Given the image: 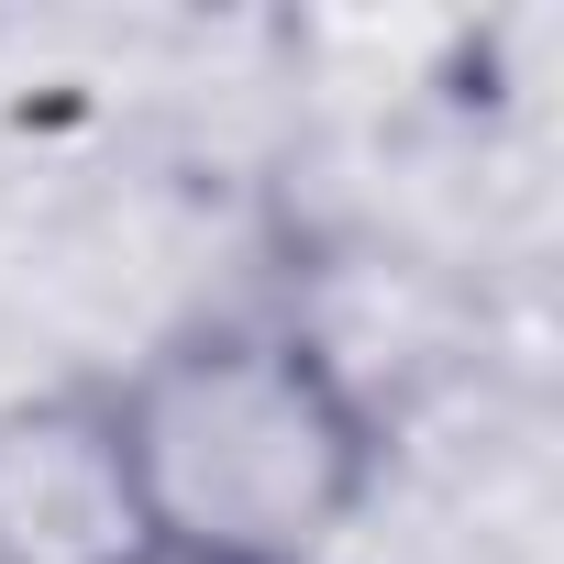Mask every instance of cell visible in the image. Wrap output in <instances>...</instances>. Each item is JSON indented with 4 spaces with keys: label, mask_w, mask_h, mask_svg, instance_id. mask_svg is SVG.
I'll list each match as a JSON object with an SVG mask.
<instances>
[{
    "label": "cell",
    "mask_w": 564,
    "mask_h": 564,
    "mask_svg": "<svg viewBox=\"0 0 564 564\" xmlns=\"http://www.w3.org/2000/svg\"><path fill=\"white\" fill-rule=\"evenodd\" d=\"M0 564H155L111 432V377L0 399Z\"/></svg>",
    "instance_id": "cell-2"
},
{
    "label": "cell",
    "mask_w": 564,
    "mask_h": 564,
    "mask_svg": "<svg viewBox=\"0 0 564 564\" xmlns=\"http://www.w3.org/2000/svg\"><path fill=\"white\" fill-rule=\"evenodd\" d=\"M111 432L155 564H333L388 487V421L300 311L177 322L111 377Z\"/></svg>",
    "instance_id": "cell-1"
}]
</instances>
